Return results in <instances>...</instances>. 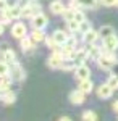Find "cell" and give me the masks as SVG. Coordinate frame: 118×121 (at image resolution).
<instances>
[{"mask_svg": "<svg viewBox=\"0 0 118 121\" xmlns=\"http://www.w3.org/2000/svg\"><path fill=\"white\" fill-rule=\"evenodd\" d=\"M29 37L34 40V44H41V42H44L45 40V32H44V29H32L31 32H29Z\"/></svg>", "mask_w": 118, "mask_h": 121, "instance_id": "obj_20", "label": "cell"}, {"mask_svg": "<svg viewBox=\"0 0 118 121\" xmlns=\"http://www.w3.org/2000/svg\"><path fill=\"white\" fill-rule=\"evenodd\" d=\"M112 95H113V89L110 87V84L107 81L97 87V97H99L100 100H109Z\"/></svg>", "mask_w": 118, "mask_h": 121, "instance_id": "obj_11", "label": "cell"}, {"mask_svg": "<svg viewBox=\"0 0 118 121\" xmlns=\"http://www.w3.org/2000/svg\"><path fill=\"white\" fill-rule=\"evenodd\" d=\"M8 47H7V44L3 42V44H0V60H3V55H5V50H7Z\"/></svg>", "mask_w": 118, "mask_h": 121, "instance_id": "obj_35", "label": "cell"}, {"mask_svg": "<svg viewBox=\"0 0 118 121\" xmlns=\"http://www.w3.org/2000/svg\"><path fill=\"white\" fill-rule=\"evenodd\" d=\"M44 42H45V47L49 48V50H58V48H60V45L55 42L54 37H45V40H44Z\"/></svg>", "mask_w": 118, "mask_h": 121, "instance_id": "obj_30", "label": "cell"}, {"mask_svg": "<svg viewBox=\"0 0 118 121\" xmlns=\"http://www.w3.org/2000/svg\"><path fill=\"white\" fill-rule=\"evenodd\" d=\"M84 121H95L99 116H97V113L95 112H92V110H86V112L82 113V116H81Z\"/></svg>", "mask_w": 118, "mask_h": 121, "instance_id": "obj_27", "label": "cell"}, {"mask_svg": "<svg viewBox=\"0 0 118 121\" xmlns=\"http://www.w3.org/2000/svg\"><path fill=\"white\" fill-rule=\"evenodd\" d=\"M115 2L117 0H100V3L104 7H115Z\"/></svg>", "mask_w": 118, "mask_h": 121, "instance_id": "obj_33", "label": "cell"}, {"mask_svg": "<svg viewBox=\"0 0 118 121\" xmlns=\"http://www.w3.org/2000/svg\"><path fill=\"white\" fill-rule=\"evenodd\" d=\"M99 37H100L99 31H95L94 28H92V29H89L87 32H84V34H81V40L84 42V44H95Z\"/></svg>", "mask_w": 118, "mask_h": 121, "instance_id": "obj_16", "label": "cell"}, {"mask_svg": "<svg viewBox=\"0 0 118 121\" xmlns=\"http://www.w3.org/2000/svg\"><path fill=\"white\" fill-rule=\"evenodd\" d=\"M29 2H31V0H15V3L18 5L19 8H24V7H27V5H29Z\"/></svg>", "mask_w": 118, "mask_h": 121, "instance_id": "obj_32", "label": "cell"}, {"mask_svg": "<svg viewBox=\"0 0 118 121\" xmlns=\"http://www.w3.org/2000/svg\"><path fill=\"white\" fill-rule=\"evenodd\" d=\"M74 19H76L78 23H82L84 19H87V18H86V13H84L81 8H78V10H74Z\"/></svg>", "mask_w": 118, "mask_h": 121, "instance_id": "obj_31", "label": "cell"}, {"mask_svg": "<svg viewBox=\"0 0 118 121\" xmlns=\"http://www.w3.org/2000/svg\"><path fill=\"white\" fill-rule=\"evenodd\" d=\"M10 34H11V37L13 39H23L26 37L27 34V26L26 23H23V21H15L13 24H11V29H10Z\"/></svg>", "mask_w": 118, "mask_h": 121, "instance_id": "obj_3", "label": "cell"}, {"mask_svg": "<svg viewBox=\"0 0 118 121\" xmlns=\"http://www.w3.org/2000/svg\"><path fill=\"white\" fill-rule=\"evenodd\" d=\"M112 108H113V112L118 115V100H115V102L112 103Z\"/></svg>", "mask_w": 118, "mask_h": 121, "instance_id": "obj_36", "label": "cell"}, {"mask_svg": "<svg viewBox=\"0 0 118 121\" xmlns=\"http://www.w3.org/2000/svg\"><path fill=\"white\" fill-rule=\"evenodd\" d=\"M10 76L13 78L15 82H23L26 79V71H24V68H23V65L19 61H15L11 65V68H10Z\"/></svg>", "mask_w": 118, "mask_h": 121, "instance_id": "obj_6", "label": "cell"}, {"mask_svg": "<svg viewBox=\"0 0 118 121\" xmlns=\"http://www.w3.org/2000/svg\"><path fill=\"white\" fill-rule=\"evenodd\" d=\"M115 7H117V8H118V0H117V2H115Z\"/></svg>", "mask_w": 118, "mask_h": 121, "instance_id": "obj_39", "label": "cell"}, {"mask_svg": "<svg viewBox=\"0 0 118 121\" xmlns=\"http://www.w3.org/2000/svg\"><path fill=\"white\" fill-rule=\"evenodd\" d=\"M50 13L52 15H57V16H62L65 13V10L68 8V5H65L62 0H54V2H50Z\"/></svg>", "mask_w": 118, "mask_h": 121, "instance_id": "obj_14", "label": "cell"}, {"mask_svg": "<svg viewBox=\"0 0 118 121\" xmlns=\"http://www.w3.org/2000/svg\"><path fill=\"white\" fill-rule=\"evenodd\" d=\"M0 100H2V92H0Z\"/></svg>", "mask_w": 118, "mask_h": 121, "instance_id": "obj_40", "label": "cell"}, {"mask_svg": "<svg viewBox=\"0 0 118 121\" xmlns=\"http://www.w3.org/2000/svg\"><path fill=\"white\" fill-rule=\"evenodd\" d=\"M29 23H31V28L32 29H45L47 24H49V18H47L45 13L39 11L37 15H34L32 18L29 19Z\"/></svg>", "mask_w": 118, "mask_h": 121, "instance_id": "obj_7", "label": "cell"}, {"mask_svg": "<svg viewBox=\"0 0 118 121\" xmlns=\"http://www.w3.org/2000/svg\"><path fill=\"white\" fill-rule=\"evenodd\" d=\"M70 34H71V32H68V31H63V29H55L54 34H52V37L55 39V42H57L58 45H63L65 42L68 40Z\"/></svg>", "mask_w": 118, "mask_h": 121, "instance_id": "obj_17", "label": "cell"}, {"mask_svg": "<svg viewBox=\"0 0 118 121\" xmlns=\"http://www.w3.org/2000/svg\"><path fill=\"white\" fill-rule=\"evenodd\" d=\"M0 15H2V19H0V21H2L3 24H8L11 21H16V19L21 18V8H19L16 3H13V5H8L7 10L2 11Z\"/></svg>", "mask_w": 118, "mask_h": 121, "instance_id": "obj_2", "label": "cell"}, {"mask_svg": "<svg viewBox=\"0 0 118 121\" xmlns=\"http://www.w3.org/2000/svg\"><path fill=\"white\" fill-rule=\"evenodd\" d=\"M58 120H60V121H70L71 118H70V116H66V115H62V116H60Z\"/></svg>", "mask_w": 118, "mask_h": 121, "instance_id": "obj_38", "label": "cell"}, {"mask_svg": "<svg viewBox=\"0 0 118 121\" xmlns=\"http://www.w3.org/2000/svg\"><path fill=\"white\" fill-rule=\"evenodd\" d=\"M74 76H76V79L78 81H81V79H89L91 78V68L86 65H79L74 68Z\"/></svg>", "mask_w": 118, "mask_h": 121, "instance_id": "obj_13", "label": "cell"}, {"mask_svg": "<svg viewBox=\"0 0 118 121\" xmlns=\"http://www.w3.org/2000/svg\"><path fill=\"white\" fill-rule=\"evenodd\" d=\"M11 82H13V78H11L10 74L0 78V92L10 91V89H11Z\"/></svg>", "mask_w": 118, "mask_h": 121, "instance_id": "obj_22", "label": "cell"}, {"mask_svg": "<svg viewBox=\"0 0 118 121\" xmlns=\"http://www.w3.org/2000/svg\"><path fill=\"white\" fill-rule=\"evenodd\" d=\"M78 89H81L84 94H91L94 91V82L91 81V78L89 79H81L79 84H78Z\"/></svg>", "mask_w": 118, "mask_h": 121, "instance_id": "obj_21", "label": "cell"}, {"mask_svg": "<svg viewBox=\"0 0 118 121\" xmlns=\"http://www.w3.org/2000/svg\"><path fill=\"white\" fill-rule=\"evenodd\" d=\"M86 48H87V55H89V60L92 61H97V58L102 55V52H104V48L99 45H95V44H84Z\"/></svg>", "mask_w": 118, "mask_h": 121, "instance_id": "obj_12", "label": "cell"}, {"mask_svg": "<svg viewBox=\"0 0 118 121\" xmlns=\"http://www.w3.org/2000/svg\"><path fill=\"white\" fill-rule=\"evenodd\" d=\"M39 11H42L41 3H39L37 0H31L27 7L21 8V18H23V19H31L34 15H37Z\"/></svg>", "mask_w": 118, "mask_h": 121, "instance_id": "obj_4", "label": "cell"}, {"mask_svg": "<svg viewBox=\"0 0 118 121\" xmlns=\"http://www.w3.org/2000/svg\"><path fill=\"white\" fill-rule=\"evenodd\" d=\"M3 32H5V24H3V23L0 21V37L3 36Z\"/></svg>", "mask_w": 118, "mask_h": 121, "instance_id": "obj_37", "label": "cell"}, {"mask_svg": "<svg viewBox=\"0 0 118 121\" xmlns=\"http://www.w3.org/2000/svg\"><path fill=\"white\" fill-rule=\"evenodd\" d=\"M3 60H5V61H7L8 65H13L15 61H18V60H16V52H15L13 48H10V47H8V48L5 50V55H3Z\"/></svg>", "mask_w": 118, "mask_h": 121, "instance_id": "obj_23", "label": "cell"}, {"mask_svg": "<svg viewBox=\"0 0 118 121\" xmlns=\"http://www.w3.org/2000/svg\"><path fill=\"white\" fill-rule=\"evenodd\" d=\"M10 68H11V65H8L5 60H0V78L8 76L10 74Z\"/></svg>", "mask_w": 118, "mask_h": 121, "instance_id": "obj_26", "label": "cell"}, {"mask_svg": "<svg viewBox=\"0 0 118 121\" xmlns=\"http://www.w3.org/2000/svg\"><path fill=\"white\" fill-rule=\"evenodd\" d=\"M63 61H65V58L62 55V52H60V48L58 50H52L50 56L47 58V66L52 68V69H60L62 65H63Z\"/></svg>", "mask_w": 118, "mask_h": 121, "instance_id": "obj_5", "label": "cell"}, {"mask_svg": "<svg viewBox=\"0 0 118 121\" xmlns=\"http://www.w3.org/2000/svg\"><path fill=\"white\" fill-rule=\"evenodd\" d=\"M86 95H87V94H84L81 89H74V91L70 92L68 100H70L71 105H82V103L86 102Z\"/></svg>", "mask_w": 118, "mask_h": 121, "instance_id": "obj_10", "label": "cell"}, {"mask_svg": "<svg viewBox=\"0 0 118 121\" xmlns=\"http://www.w3.org/2000/svg\"><path fill=\"white\" fill-rule=\"evenodd\" d=\"M87 60H89V55H87V48H86V45H84V47H78V48L74 50V56H73L74 65H76V66L84 65Z\"/></svg>", "mask_w": 118, "mask_h": 121, "instance_id": "obj_9", "label": "cell"}, {"mask_svg": "<svg viewBox=\"0 0 118 121\" xmlns=\"http://www.w3.org/2000/svg\"><path fill=\"white\" fill-rule=\"evenodd\" d=\"M107 82L110 84V87H112L113 91H117L118 89V74L117 73H112V74L109 76V79H107Z\"/></svg>", "mask_w": 118, "mask_h": 121, "instance_id": "obj_28", "label": "cell"}, {"mask_svg": "<svg viewBox=\"0 0 118 121\" xmlns=\"http://www.w3.org/2000/svg\"><path fill=\"white\" fill-rule=\"evenodd\" d=\"M113 32H115V29H113V26H110V24H104V26H100V29H99V34H100L102 39L112 36Z\"/></svg>", "mask_w": 118, "mask_h": 121, "instance_id": "obj_24", "label": "cell"}, {"mask_svg": "<svg viewBox=\"0 0 118 121\" xmlns=\"http://www.w3.org/2000/svg\"><path fill=\"white\" fill-rule=\"evenodd\" d=\"M37 44H34V40L29 37V34H27L26 37L19 39V48L23 50V53H29V52H32L34 48H36Z\"/></svg>", "mask_w": 118, "mask_h": 121, "instance_id": "obj_15", "label": "cell"}, {"mask_svg": "<svg viewBox=\"0 0 118 121\" xmlns=\"http://www.w3.org/2000/svg\"><path fill=\"white\" fill-rule=\"evenodd\" d=\"M89 29H92V23L89 21V19H84L82 23H79V34H84V32H87Z\"/></svg>", "mask_w": 118, "mask_h": 121, "instance_id": "obj_29", "label": "cell"}, {"mask_svg": "<svg viewBox=\"0 0 118 121\" xmlns=\"http://www.w3.org/2000/svg\"><path fill=\"white\" fill-rule=\"evenodd\" d=\"M102 48L104 52H117L118 48V36L113 32L112 36L102 39Z\"/></svg>", "mask_w": 118, "mask_h": 121, "instance_id": "obj_8", "label": "cell"}, {"mask_svg": "<svg viewBox=\"0 0 118 121\" xmlns=\"http://www.w3.org/2000/svg\"><path fill=\"white\" fill-rule=\"evenodd\" d=\"M76 2H78V5L84 10H97L99 5H102L100 0H76Z\"/></svg>", "mask_w": 118, "mask_h": 121, "instance_id": "obj_18", "label": "cell"}, {"mask_svg": "<svg viewBox=\"0 0 118 121\" xmlns=\"http://www.w3.org/2000/svg\"><path fill=\"white\" fill-rule=\"evenodd\" d=\"M66 23V31L68 32H71V34H74V32H78L79 31V23L76 21V19H68V21H65Z\"/></svg>", "mask_w": 118, "mask_h": 121, "instance_id": "obj_25", "label": "cell"}, {"mask_svg": "<svg viewBox=\"0 0 118 121\" xmlns=\"http://www.w3.org/2000/svg\"><path fill=\"white\" fill-rule=\"evenodd\" d=\"M95 63H97V66L102 71H112L113 66L118 63V60H117L115 52H102V55L97 58Z\"/></svg>", "mask_w": 118, "mask_h": 121, "instance_id": "obj_1", "label": "cell"}, {"mask_svg": "<svg viewBox=\"0 0 118 121\" xmlns=\"http://www.w3.org/2000/svg\"><path fill=\"white\" fill-rule=\"evenodd\" d=\"M8 5H10V3H8V0H0V13H2V11H5Z\"/></svg>", "mask_w": 118, "mask_h": 121, "instance_id": "obj_34", "label": "cell"}, {"mask_svg": "<svg viewBox=\"0 0 118 121\" xmlns=\"http://www.w3.org/2000/svg\"><path fill=\"white\" fill-rule=\"evenodd\" d=\"M0 102L3 103V105H11V103L16 102V92L15 91H5V92H2V100Z\"/></svg>", "mask_w": 118, "mask_h": 121, "instance_id": "obj_19", "label": "cell"}]
</instances>
